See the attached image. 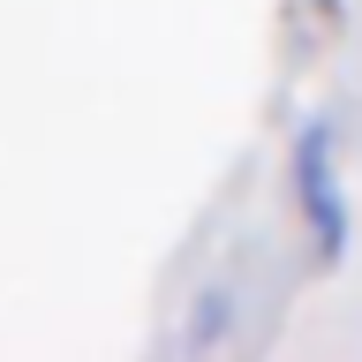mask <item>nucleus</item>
<instances>
[{
	"label": "nucleus",
	"instance_id": "nucleus-1",
	"mask_svg": "<svg viewBox=\"0 0 362 362\" xmlns=\"http://www.w3.org/2000/svg\"><path fill=\"white\" fill-rule=\"evenodd\" d=\"M287 197H294V226L325 272L347 264L355 249V197H347V158H339V121L310 113L287 144Z\"/></svg>",
	"mask_w": 362,
	"mask_h": 362
},
{
	"label": "nucleus",
	"instance_id": "nucleus-2",
	"mask_svg": "<svg viewBox=\"0 0 362 362\" xmlns=\"http://www.w3.org/2000/svg\"><path fill=\"white\" fill-rule=\"evenodd\" d=\"M234 325H242V294H234V279L197 287V302H189V317H181V355H211V347H226Z\"/></svg>",
	"mask_w": 362,
	"mask_h": 362
}]
</instances>
